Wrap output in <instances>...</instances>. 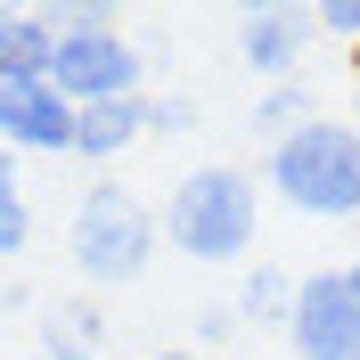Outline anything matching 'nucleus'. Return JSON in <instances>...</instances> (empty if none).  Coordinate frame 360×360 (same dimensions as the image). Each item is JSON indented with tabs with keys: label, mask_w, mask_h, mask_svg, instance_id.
Segmentation results:
<instances>
[{
	"label": "nucleus",
	"mask_w": 360,
	"mask_h": 360,
	"mask_svg": "<svg viewBox=\"0 0 360 360\" xmlns=\"http://www.w3.org/2000/svg\"><path fill=\"white\" fill-rule=\"evenodd\" d=\"M139 131H148V98H98V107H82V115H74V156L115 164Z\"/></svg>",
	"instance_id": "nucleus-9"
},
{
	"label": "nucleus",
	"mask_w": 360,
	"mask_h": 360,
	"mask_svg": "<svg viewBox=\"0 0 360 360\" xmlns=\"http://www.w3.org/2000/svg\"><path fill=\"white\" fill-rule=\"evenodd\" d=\"M238 328H287V311H295V278L278 262H254L246 278H238Z\"/></svg>",
	"instance_id": "nucleus-11"
},
{
	"label": "nucleus",
	"mask_w": 360,
	"mask_h": 360,
	"mask_svg": "<svg viewBox=\"0 0 360 360\" xmlns=\"http://www.w3.org/2000/svg\"><path fill=\"white\" fill-rule=\"evenodd\" d=\"M8 205H25V188H17V156L0 148V213H8Z\"/></svg>",
	"instance_id": "nucleus-18"
},
{
	"label": "nucleus",
	"mask_w": 360,
	"mask_h": 360,
	"mask_svg": "<svg viewBox=\"0 0 360 360\" xmlns=\"http://www.w3.org/2000/svg\"><path fill=\"white\" fill-rule=\"evenodd\" d=\"M270 188L287 197V213L311 221H352L360 213V123H303V131L270 139Z\"/></svg>",
	"instance_id": "nucleus-2"
},
{
	"label": "nucleus",
	"mask_w": 360,
	"mask_h": 360,
	"mask_svg": "<svg viewBox=\"0 0 360 360\" xmlns=\"http://www.w3.org/2000/svg\"><path fill=\"white\" fill-rule=\"evenodd\" d=\"M156 213L131 197V188H115V180H90L82 188V205H74V238H66V254H74V270H82L90 287H131L139 270L156 262Z\"/></svg>",
	"instance_id": "nucleus-3"
},
{
	"label": "nucleus",
	"mask_w": 360,
	"mask_h": 360,
	"mask_svg": "<svg viewBox=\"0 0 360 360\" xmlns=\"http://www.w3.org/2000/svg\"><path fill=\"white\" fill-rule=\"evenodd\" d=\"M352 98H360V49H352Z\"/></svg>",
	"instance_id": "nucleus-20"
},
{
	"label": "nucleus",
	"mask_w": 360,
	"mask_h": 360,
	"mask_svg": "<svg viewBox=\"0 0 360 360\" xmlns=\"http://www.w3.org/2000/svg\"><path fill=\"white\" fill-rule=\"evenodd\" d=\"M148 360H197V352H188V344H172V352H148Z\"/></svg>",
	"instance_id": "nucleus-19"
},
{
	"label": "nucleus",
	"mask_w": 360,
	"mask_h": 360,
	"mask_svg": "<svg viewBox=\"0 0 360 360\" xmlns=\"http://www.w3.org/2000/svg\"><path fill=\"white\" fill-rule=\"evenodd\" d=\"M156 229L172 238V254L188 262H238L262 229V188H254L238 164H197L188 180H172Z\"/></svg>",
	"instance_id": "nucleus-1"
},
{
	"label": "nucleus",
	"mask_w": 360,
	"mask_h": 360,
	"mask_svg": "<svg viewBox=\"0 0 360 360\" xmlns=\"http://www.w3.org/2000/svg\"><path fill=\"white\" fill-rule=\"evenodd\" d=\"M148 131H164V139L197 131V98H180V90H164V98H148Z\"/></svg>",
	"instance_id": "nucleus-14"
},
{
	"label": "nucleus",
	"mask_w": 360,
	"mask_h": 360,
	"mask_svg": "<svg viewBox=\"0 0 360 360\" xmlns=\"http://www.w3.org/2000/svg\"><path fill=\"white\" fill-rule=\"evenodd\" d=\"M25 246H33V213H25V205H8V213H0V262H17Z\"/></svg>",
	"instance_id": "nucleus-16"
},
{
	"label": "nucleus",
	"mask_w": 360,
	"mask_h": 360,
	"mask_svg": "<svg viewBox=\"0 0 360 360\" xmlns=\"http://www.w3.org/2000/svg\"><path fill=\"white\" fill-rule=\"evenodd\" d=\"M49 25H58V33H123V8H107V0H74V8H49Z\"/></svg>",
	"instance_id": "nucleus-13"
},
{
	"label": "nucleus",
	"mask_w": 360,
	"mask_h": 360,
	"mask_svg": "<svg viewBox=\"0 0 360 360\" xmlns=\"http://www.w3.org/2000/svg\"><path fill=\"white\" fill-rule=\"evenodd\" d=\"M49 66H58L49 8H0V82H49Z\"/></svg>",
	"instance_id": "nucleus-8"
},
{
	"label": "nucleus",
	"mask_w": 360,
	"mask_h": 360,
	"mask_svg": "<svg viewBox=\"0 0 360 360\" xmlns=\"http://www.w3.org/2000/svg\"><path fill=\"white\" fill-rule=\"evenodd\" d=\"M74 98L58 82H0V148L8 156H74Z\"/></svg>",
	"instance_id": "nucleus-6"
},
{
	"label": "nucleus",
	"mask_w": 360,
	"mask_h": 360,
	"mask_svg": "<svg viewBox=\"0 0 360 360\" xmlns=\"http://www.w3.org/2000/svg\"><path fill=\"white\" fill-rule=\"evenodd\" d=\"M98 344H107V311L98 303H49L33 352L41 360H98Z\"/></svg>",
	"instance_id": "nucleus-10"
},
{
	"label": "nucleus",
	"mask_w": 360,
	"mask_h": 360,
	"mask_svg": "<svg viewBox=\"0 0 360 360\" xmlns=\"http://www.w3.org/2000/svg\"><path fill=\"white\" fill-rule=\"evenodd\" d=\"M17 360H41V352H17Z\"/></svg>",
	"instance_id": "nucleus-21"
},
{
	"label": "nucleus",
	"mask_w": 360,
	"mask_h": 360,
	"mask_svg": "<svg viewBox=\"0 0 360 360\" xmlns=\"http://www.w3.org/2000/svg\"><path fill=\"white\" fill-rule=\"evenodd\" d=\"M278 336L295 360H360V278L344 262L295 278V311Z\"/></svg>",
	"instance_id": "nucleus-4"
},
{
	"label": "nucleus",
	"mask_w": 360,
	"mask_h": 360,
	"mask_svg": "<svg viewBox=\"0 0 360 360\" xmlns=\"http://www.w3.org/2000/svg\"><path fill=\"white\" fill-rule=\"evenodd\" d=\"M49 82L66 90L74 107H98V98H148L139 90V49L123 33H58V66Z\"/></svg>",
	"instance_id": "nucleus-5"
},
{
	"label": "nucleus",
	"mask_w": 360,
	"mask_h": 360,
	"mask_svg": "<svg viewBox=\"0 0 360 360\" xmlns=\"http://www.w3.org/2000/svg\"><path fill=\"white\" fill-rule=\"evenodd\" d=\"M311 25H319V33H336V41H352V49H360V0H328V8H311Z\"/></svg>",
	"instance_id": "nucleus-15"
},
{
	"label": "nucleus",
	"mask_w": 360,
	"mask_h": 360,
	"mask_svg": "<svg viewBox=\"0 0 360 360\" xmlns=\"http://www.w3.org/2000/svg\"><path fill=\"white\" fill-rule=\"evenodd\" d=\"M311 33H319L311 8L262 0V8H246V25H238V58H246L262 82H295V58H303V41H311Z\"/></svg>",
	"instance_id": "nucleus-7"
},
{
	"label": "nucleus",
	"mask_w": 360,
	"mask_h": 360,
	"mask_svg": "<svg viewBox=\"0 0 360 360\" xmlns=\"http://www.w3.org/2000/svg\"><path fill=\"white\" fill-rule=\"evenodd\" d=\"M229 328H238L229 303H205V311H197V344H229Z\"/></svg>",
	"instance_id": "nucleus-17"
},
{
	"label": "nucleus",
	"mask_w": 360,
	"mask_h": 360,
	"mask_svg": "<svg viewBox=\"0 0 360 360\" xmlns=\"http://www.w3.org/2000/svg\"><path fill=\"white\" fill-rule=\"evenodd\" d=\"M344 270H352V278H360V262H344Z\"/></svg>",
	"instance_id": "nucleus-22"
},
{
	"label": "nucleus",
	"mask_w": 360,
	"mask_h": 360,
	"mask_svg": "<svg viewBox=\"0 0 360 360\" xmlns=\"http://www.w3.org/2000/svg\"><path fill=\"white\" fill-rule=\"evenodd\" d=\"M303 123H311V82H303V74H295V82H270L262 107H254V131L287 139V131H303Z\"/></svg>",
	"instance_id": "nucleus-12"
}]
</instances>
